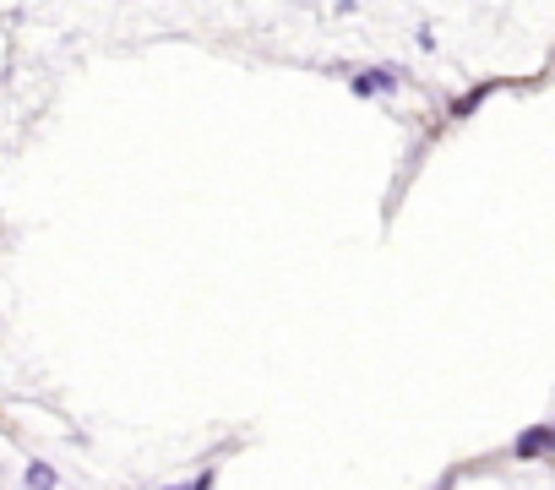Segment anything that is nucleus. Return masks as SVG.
<instances>
[{
	"mask_svg": "<svg viewBox=\"0 0 555 490\" xmlns=\"http://www.w3.org/2000/svg\"><path fill=\"white\" fill-rule=\"evenodd\" d=\"M550 452H555V425H533L512 447V457H550Z\"/></svg>",
	"mask_w": 555,
	"mask_h": 490,
	"instance_id": "1",
	"label": "nucleus"
},
{
	"mask_svg": "<svg viewBox=\"0 0 555 490\" xmlns=\"http://www.w3.org/2000/svg\"><path fill=\"white\" fill-rule=\"evenodd\" d=\"M61 474L50 468V463H28V485H55Z\"/></svg>",
	"mask_w": 555,
	"mask_h": 490,
	"instance_id": "2",
	"label": "nucleus"
},
{
	"mask_svg": "<svg viewBox=\"0 0 555 490\" xmlns=\"http://www.w3.org/2000/svg\"><path fill=\"white\" fill-rule=\"evenodd\" d=\"M474 109H479V93H468V99H457V104H452V115H474Z\"/></svg>",
	"mask_w": 555,
	"mask_h": 490,
	"instance_id": "3",
	"label": "nucleus"
}]
</instances>
